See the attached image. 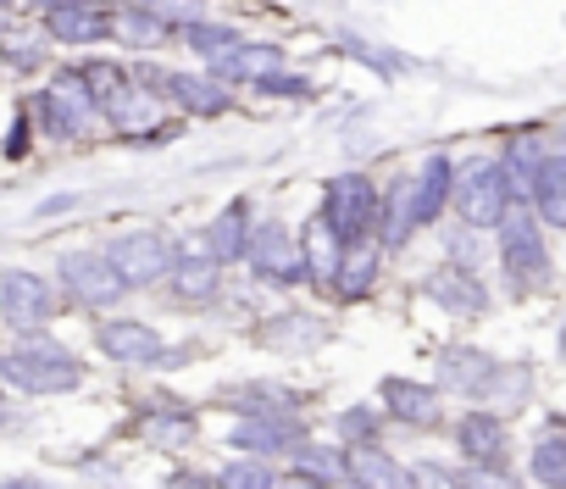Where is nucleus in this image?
Listing matches in <instances>:
<instances>
[{"label":"nucleus","mask_w":566,"mask_h":489,"mask_svg":"<svg viewBox=\"0 0 566 489\" xmlns=\"http://www.w3.org/2000/svg\"><path fill=\"white\" fill-rule=\"evenodd\" d=\"M549 228L538 222L533 200H516L505 211V222L494 228V268L511 301H533L555 284V257H549Z\"/></svg>","instance_id":"1"},{"label":"nucleus","mask_w":566,"mask_h":489,"mask_svg":"<svg viewBox=\"0 0 566 489\" xmlns=\"http://www.w3.org/2000/svg\"><path fill=\"white\" fill-rule=\"evenodd\" d=\"M0 378H7L18 395H29V400H51V395L84 389L90 367H84V356H73L51 334H18L7 345V356H0Z\"/></svg>","instance_id":"2"},{"label":"nucleus","mask_w":566,"mask_h":489,"mask_svg":"<svg viewBox=\"0 0 566 489\" xmlns=\"http://www.w3.org/2000/svg\"><path fill=\"white\" fill-rule=\"evenodd\" d=\"M134 73H139L184 123H217V117H228V112L239 106V90L222 84V79L206 73V67H161L156 56H145V62H134Z\"/></svg>","instance_id":"3"},{"label":"nucleus","mask_w":566,"mask_h":489,"mask_svg":"<svg viewBox=\"0 0 566 489\" xmlns=\"http://www.w3.org/2000/svg\"><path fill=\"white\" fill-rule=\"evenodd\" d=\"M29 112H34L40 134H51V139H62V145L90 139V134L106 123V112H101V101H95L84 67H62V73H51L45 90L29 101Z\"/></svg>","instance_id":"4"},{"label":"nucleus","mask_w":566,"mask_h":489,"mask_svg":"<svg viewBox=\"0 0 566 489\" xmlns=\"http://www.w3.org/2000/svg\"><path fill=\"white\" fill-rule=\"evenodd\" d=\"M511 206H516V195H511V178H505L500 156H472V162H461V173H455V200H450V217H455L461 228L494 233Z\"/></svg>","instance_id":"5"},{"label":"nucleus","mask_w":566,"mask_h":489,"mask_svg":"<svg viewBox=\"0 0 566 489\" xmlns=\"http://www.w3.org/2000/svg\"><path fill=\"white\" fill-rule=\"evenodd\" d=\"M244 273L250 284H266V290H301L306 284L301 228H290L283 217H261L250 233V251H244Z\"/></svg>","instance_id":"6"},{"label":"nucleus","mask_w":566,"mask_h":489,"mask_svg":"<svg viewBox=\"0 0 566 489\" xmlns=\"http://www.w3.org/2000/svg\"><path fill=\"white\" fill-rule=\"evenodd\" d=\"M56 284H62V301H73L84 312H112L134 295L128 279L117 273V262L106 257V245L101 251H62L56 257Z\"/></svg>","instance_id":"7"},{"label":"nucleus","mask_w":566,"mask_h":489,"mask_svg":"<svg viewBox=\"0 0 566 489\" xmlns=\"http://www.w3.org/2000/svg\"><path fill=\"white\" fill-rule=\"evenodd\" d=\"M317 211L356 245V239H373L378 233V211H384V184L361 167L350 173H334L323 178V195H317Z\"/></svg>","instance_id":"8"},{"label":"nucleus","mask_w":566,"mask_h":489,"mask_svg":"<svg viewBox=\"0 0 566 489\" xmlns=\"http://www.w3.org/2000/svg\"><path fill=\"white\" fill-rule=\"evenodd\" d=\"M62 318V284L34 273V268H7L0 273V323L12 334H45Z\"/></svg>","instance_id":"9"},{"label":"nucleus","mask_w":566,"mask_h":489,"mask_svg":"<svg viewBox=\"0 0 566 489\" xmlns=\"http://www.w3.org/2000/svg\"><path fill=\"white\" fill-rule=\"evenodd\" d=\"M106 257L117 262L128 290H156V284H167V273L178 262V239L167 228H123L117 239H106Z\"/></svg>","instance_id":"10"},{"label":"nucleus","mask_w":566,"mask_h":489,"mask_svg":"<svg viewBox=\"0 0 566 489\" xmlns=\"http://www.w3.org/2000/svg\"><path fill=\"white\" fill-rule=\"evenodd\" d=\"M378 406L389 412V423H400V428H411V434H439V428H450V395H444L433 378H406V373H395V378L378 384Z\"/></svg>","instance_id":"11"},{"label":"nucleus","mask_w":566,"mask_h":489,"mask_svg":"<svg viewBox=\"0 0 566 489\" xmlns=\"http://www.w3.org/2000/svg\"><path fill=\"white\" fill-rule=\"evenodd\" d=\"M312 439L306 412H272V417H233L228 423V450L233 456H266V461H290Z\"/></svg>","instance_id":"12"},{"label":"nucleus","mask_w":566,"mask_h":489,"mask_svg":"<svg viewBox=\"0 0 566 489\" xmlns=\"http://www.w3.org/2000/svg\"><path fill=\"white\" fill-rule=\"evenodd\" d=\"M422 295L455 323H483L494 312V290L483 284V273L461 268V262H433L422 273Z\"/></svg>","instance_id":"13"},{"label":"nucleus","mask_w":566,"mask_h":489,"mask_svg":"<svg viewBox=\"0 0 566 489\" xmlns=\"http://www.w3.org/2000/svg\"><path fill=\"white\" fill-rule=\"evenodd\" d=\"M228 290V262L206 251V239H178V262L167 273V295L178 306H217Z\"/></svg>","instance_id":"14"},{"label":"nucleus","mask_w":566,"mask_h":489,"mask_svg":"<svg viewBox=\"0 0 566 489\" xmlns=\"http://www.w3.org/2000/svg\"><path fill=\"white\" fill-rule=\"evenodd\" d=\"M95 351L117 367H167V356H172L161 329H150L145 318H101L95 323Z\"/></svg>","instance_id":"15"},{"label":"nucleus","mask_w":566,"mask_h":489,"mask_svg":"<svg viewBox=\"0 0 566 489\" xmlns=\"http://www.w3.org/2000/svg\"><path fill=\"white\" fill-rule=\"evenodd\" d=\"M328 340H334V323L323 312H306V306H283V312H266L255 323V345L272 356H317Z\"/></svg>","instance_id":"16"},{"label":"nucleus","mask_w":566,"mask_h":489,"mask_svg":"<svg viewBox=\"0 0 566 489\" xmlns=\"http://www.w3.org/2000/svg\"><path fill=\"white\" fill-rule=\"evenodd\" d=\"M244 29L233 23V18H200V23H189L184 34H178V51H189V62L195 67H206V73H217L222 84H233V67H239V51H244ZM239 90V84H233Z\"/></svg>","instance_id":"17"},{"label":"nucleus","mask_w":566,"mask_h":489,"mask_svg":"<svg viewBox=\"0 0 566 489\" xmlns=\"http://www.w3.org/2000/svg\"><path fill=\"white\" fill-rule=\"evenodd\" d=\"M134 439L150 450H189L200 439V412L178 395H150L134 417Z\"/></svg>","instance_id":"18"},{"label":"nucleus","mask_w":566,"mask_h":489,"mask_svg":"<svg viewBox=\"0 0 566 489\" xmlns=\"http://www.w3.org/2000/svg\"><path fill=\"white\" fill-rule=\"evenodd\" d=\"M450 439H455V456L472 467H511V423L483 406H467L450 423Z\"/></svg>","instance_id":"19"},{"label":"nucleus","mask_w":566,"mask_h":489,"mask_svg":"<svg viewBox=\"0 0 566 489\" xmlns=\"http://www.w3.org/2000/svg\"><path fill=\"white\" fill-rule=\"evenodd\" d=\"M345 251H350V239L323 217V211H312L306 222H301V257H306V290H323V295H334V279H339V268H345Z\"/></svg>","instance_id":"20"},{"label":"nucleus","mask_w":566,"mask_h":489,"mask_svg":"<svg viewBox=\"0 0 566 489\" xmlns=\"http://www.w3.org/2000/svg\"><path fill=\"white\" fill-rule=\"evenodd\" d=\"M112 45H123L128 56H161L178 45V29L167 18H156L145 0H123V7H112Z\"/></svg>","instance_id":"21"},{"label":"nucleus","mask_w":566,"mask_h":489,"mask_svg":"<svg viewBox=\"0 0 566 489\" xmlns=\"http://www.w3.org/2000/svg\"><path fill=\"white\" fill-rule=\"evenodd\" d=\"M549 150H555V145H549V123H522V128H511V134L500 139L494 156H500V167H505L516 200H533V178H538V167H544Z\"/></svg>","instance_id":"22"},{"label":"nucleus","mask_w":566,"mask_h":489,"mask_svg":"<svg viewBox=\"0 0 566 489\" xmlns=\"http://www.w3.org/2000/svg\"><path fill=\"white\" fill-rule=\"evenodd\" d=\"M255 200L250 195H233L228 206H217L211 211V222L200 228V239H206V251L217 257V262H228V268H244V251H250V233H255Z\"/></svg>","instance_id":"23"},{"label":"nucleus","mask_w":566,"mask_h":489,"mask_svg":"<svg viewBox=\"0 0 566 489\" xmlns=\"http://www.w3.org/2000/svg\"><path fill=\"white\" fill-rule=\"evenodd\" d=\"M455 173L461 162L450 150H428L411 173V195H417V222L422 228H439L450 217V200H455Z\"/></svg>","instance_id":"24"},{"label":"nucleus","mask_w":566,"mask_h":489,"mask_svg":"<svg viewBox=\"0 0 566 489\" xmlns=\"http://www.w3.org/2000/svg\"><path fill=\"white\" fill-rule=\"evenodd\" d=\"M222 412L233 417H272V412H306V395L290 389V384H277V378H239V384H222L211 395Z\"/></svg>","instance_id":"25"},{"label":"nucleus","mask_w":566,"mask_h":489,"mask_svg":"<svg viewBox=\"0 0 566 489\" xmlns=\"http://www.w3.org/2000/svg\"><path fill=\"white\" fill-rule=\"evenodd\" d=\"M533 362H522V356H500L494 362V373L478 384V395H472V406H483V412H494V417H516V412H527V400H533Z\"/></svg>","instance_id":"26"},{"label":"nucleus","mask_w":566,"mask_h":489,"mask_svg":"<svg viewBox=\"0 0 566 489\" xmlns=\"http://www.w3.org/2000/svg\"><path fill=\"white\" fill-rule=\"evenodd\" d=\"M494 351H483V345H439L433 351V384L444 389V395H461V400H472L478 395V384L494 373Z\"/></svg>","instance_id":"27"},{"label":"nucleus","mask_w":566,"mask_h":489,"mask_svg":"<svg viewBox=\"0 0 566 489\" xmlns=\"http://www.w3.org/2000/svg\"><path fill=\"white\" fill-rule=\"evenodd\" d=\"M384 262H389V245L373 233V239H356L350 251H345V268H339V279H334V301L339 306H356V301H367L378 284H384Z\"/></svg>","instance_id":"28"},{"label":"nucleus","mask_w":566,"mask_h":489,"mask_svg":"<svg viewBox=\"0 0 566 489\" xmlns=\"http://www.w3.org/2000/svg\"><path fill=\"white\" fill-rule=\"evenodd\" d=\"M45 34H51V45H62V51H95V45H112V7L78 0V7L45 18Z\"/></svg>","instance_id":"29"},{"label":"nucleus","mask_w":566,"mask_h":489,"mask_svg":"<svg viewBox=\"0 0 566 489\" xmlns=\"http://www.w3.org/2000/svg\"><path fill=\"white\" fill-rule=\"evenodd\" d=\"M356 489H417V467L400 461L389 445H345Z\"/></svg>","instance_id":"30"},{"label":"nucleus","mask_w":566,"mask_h":489,"mask_svg":"<svg viewBox=\"0 0 566 489\" xmlns=\"http://www.w3.org/2000/svg\"><path fill=\"white\" fill-rule=\"evenodd\" d=\"M422 233L417 222V195H411V173H395L384 184V211H378V239L389 245V257H400L406 245Z\"/></svg>","instance_id":"31"},{"label":"nucleus","mask_w":566,"mask_h":489,"mask_svg":"<svg viewBox=\"0 0 566 489\" xmlns=\"http://www.w3.org/2000/svg\"><path fill=\"white\" fill-rule=\"evenodd\" d=\"M527 478L538 489H566V423L560 417H549L527 439Z\"/></svg>","instance_id":"32"},{"label":"nucleus","mask_w":566,"mask_h":489,"mask_svg":"<svg viewBox=\"0 0 566 489\" xmlns=\"http://www.w3.org/2000/svg\"><path fill=\"white\" fill-rule=\"evenodd\" d=\"M533 211L549 233H566V150H549L533 178Z\"/></svg>","instance_id":"33"},{"label":"nucleus","mask_w":566,"mask_h":489,"mask_svg":"<svg viewBox=\"0 0 566 489\" xmlns=\"http://www.w3.org/2000/svg\"><path fill=\"white\" fill-rule=\"evenodd\" d=\"M84 67V79H90V90H95V101H101V112H112L134 84H139V73H134V62H112V56H84L78 62Z\"/></svg>","instance_id":"34"},{"label":"nucleus","mask_w":566,"mask_h":489,"mask_svg":"<svg viewBox=\"0 0 566 489\" xmlns=\"http://www.w3.org/2000/svg\"><path fill=\"white\" fill-rule=\"evenodd\" d=\"M290 467H301V472H312V478H323V483H334V489H345L350 483V450L334 439V445H323V439H306L295 456H290Z\"/></svg>","instance_id":"35"},{"label":"nucleus","mask_w":566,"mask_h":489,"mask_svg":"<svg viewBox=\"0 0 566 489\" xmlns=\"http://www.w3.org/2000/svg\"><path fill=\"white\" fill-rule=\"evenodd\" d=\"M384 423H389V412H384L378 400H356V406H345V412L334 417L339 445H384Z\"/></svg>","instance_id":"36"},{"label":"nucleus","mask_w":566,"mask_h":489,"mask_svg":"<svg viewBox=\"0 0 566 489\" xmlns=\"http://www.w3.org/2000/svg\"><path fill=\"white\" fill-rule=\"evenodd\" d=\"M250 95L255 101H283V106H306V101H317V79L312 73H295V67H277V73L255 79Z\"/></svg>","instance_id":"37"},{"label":"nucleus","mask_w":566,"mask_h":489,"mask_svg":"<svg viewBox=\"0 0 566 489\" xmlns=\"http://www.w3.org/2000/svg\"><path fill=\"white\" fill-rule=\"evenodd\" d=\"M283 467L266 461V456H233L217 467V489H277Z\"/></svg>","instance_id":"38"},{"label":"nucleus","mask_w":566,"mask_h":489,"mask_svg":"<svg viewBox=\"0 0 566 489\" xmlns=\"http://www.w3.org/2000/svg\"><path fill=\"white\" fill-rule=\"evenodd\" d=\"M277 67H290V51H283L277 40H244V51H239V67H233V84L239 90H250L255 79H266V73H277Z\"/></svg>","instance_id":"39"},{"label":"nucleus","mask_w":566,"mask_h":489,"mask_svg":"<svg viewBox=\"0 0 566 489\" xmlns=\"http://www.w3.org/2000/svg\"><path fill=\"white\" fill-rule=\"evenodd\" d=\"M51 34H45V23L34 29V34H7L0 40V62H7L12 73H40L45 62H51Z\"/></svg>","instance_id":"40"},{"label":"nucleus","mask_w":566,"mask_h":489,"mask_svg":"<svg viewBox=\"0 0 566 489\" xmlns=\"http://www.w3.org/2000/svg\"><path fill=\"white\" fill-rule=\"evenodd\" d=\"M334 40H339V45H334L339 56H356V62H361V67H373L378 79H400V73H406V56L378 51V45H373V40H361V34H334Z\"/></svg>","instance_id":"41"},{"label":"nucleus","mask_w":566,"mask_h":489,"mask_svg":"<svg viewBox=\"0 0 566 489\" xmlns=\"http://www.w3.org/2000/svg\"><path fill=\"white\" fill-rule=\"evenodd\" d=\"M455 489H527L511 467H472V461H461L455 467Z\"/></svg>","instance_id":"42"},{"label":"nucleus","mask_w":566,"mask_h":489,"mask_svg":"<svg viewBox=\"0 0 566 489\" xmlns=\"http://www.w3.org/2000/svg\"><path fill=\"white\" fill-rule=\"evenodd\" d=\"M417 467V489H455V467L444 461H411Z\"/></svg>","instance_id":"43"},{"label":"nucleus","mask_w":566,"mask_h":489,"mask_svg":"<svg viewBox=\"0 0 566 489\" xmlns=\"http://www.w3.org/2000/svg\"><path fill=\"white\" fill-rule=\"evenodd\" d=\"M29 117H34V112H18V117H12V139H7V156H12V162H23L29 145H34V123H29Z\"/></svg>","instance_id":"44"},{"label":"nucleus","mask_w":566,"mask_h":489,"mask_svg":"<svg viewBox=\"0 0 566 489\" xmlns=\"http://www.w3.org/2000/svg\"><path fill=\"white\" fill-rule=\"evenodd\" d=\"M161 489H217V472H195V467H178Z\"/></svg>","instance_id":"45"},{"label":"nucleus","mask_w":566,"mask_h":489,"mask_svg":"<svg viewBox=\"0 0 566 489\" xmlns=\"http://www.w3.org/2000/svg\"><path fill=\"white\" fill-rule=\"evenodd\" d=\"M277 489H334V483H323V478H312V472H301V467H283Z\"/></svg>","instance_id":"46"},{"label":"nucleus","mask_w":566,"mask_h":489,"mask_svg":"<svg viewBox=\"0 0 566 489\" xmlns=\"http://www.w3.org/2000/svg\"><path fill=\"white\" fill-rule=\"evenodd\" d=\"M73 206H78V195H45V200L34 206V217L45 222V217H62V211H73Z\"/></svg>","instance_id":"47"},{"label":"nucleus","mask_w":566,"mask_h":489,"mask_svg":"<svg viewBox=\"0 0 566 489\" xmlns=\"http://www.w3.org/2000/svg\"><path fill=\"white\" fill-rule=\"evenodd\" d=\"M23 7L45 23V18H56V12H67V7H78V0H23Z\"/></svg>","instance_id":"48"},{"label":"nucleus","mask_w":566,"mask_h":489,"mask_svg":"<svg viewBox=\"0 0 566 489\" xmlns=\"http://www.w3.org/2000/svg\"><path fill=\"white\" fill-rule=\"evenodd\" d=\"M549 145H555V150H566V112H555V117H549Z\"/></svg>","instance_id":"49"},{"label":"nucleus","mask_w":566,"mask_h":489,"mask_svg":"<svg viewBox=\"0 0 566 489\" xmlns=\"http://www.w3.org/2000/svg\"><path fill=\"white\" fill-rule=\"evenodd\" d=\"M18 423H23V412H18L7 395H0V428H18Z\"/></svg>","instance_id":"50"},{"label":"nucleus","mask_w":566,"mask_h":489,"mask_svg":"<svg viewBox=\"0 0 566 489\" xmlns=\"http://www.w3.org/2000/svg\"><path fill=\"white\" fill-rule=\"evenodd\" d=\"M0 489H56V483H45V478H7Z\"/></svg>","instance_id":"51"},{"label":"nucleus","mask_w":566,"mask_h":489,"mask_svg":"<svg viewBox=\"0 0 566 489\" xmlns=\"http://www.w3.org/2000/svg\"><path fill=\"white\" fill-rule=\"evenodd\" d=\"M555 351H560V362H566V323H560V334H555Z\"/></svg>","instance_id":"52"},{"label":"nucleus","mask_w":566,"mask_h":489,"mask_svg":"<svg viewBox=\"0 0 566 489\" xmlns=\"http://www.w3.org/2000/svg\"><path fill=\"white\" fill-rule=\"evenodd\" d=\"M12 34V12H0V40H7Z\"/></svg>","instance_id":"53"},{"label":"nucleus","mask_w":566,"mask_h":489,"mask_svg":"<svg viewBox=\"0 0 566 489\" xmlns=\"http://www.w3.org/2000/svg\"><path fill=\"white\" fill-rule=\"evenodd\" d=\"M12 7H23V0H0V12H12Z\"/></svg>","instance_id":"54"},{"label":"nucleus","mask_w":566,"mask_h":489,"mask_svg":"<svg viewBox=\"0 0 566 489\" xmlns=\"http://www.w3.org/2000/svg\"><path fill=\"white\" fill-rule=\"evenodd\" d=\"M95 7H123V0H95Z\"/></svg>","instance_id":"55"},{"label":"nucleus","mask_w":566,"mask_h":489,"mask_svg":"<svg viewBox=\"0 0 566 489\" xmlns=\"http://www.w3.org/2000/svg\"><path fill=\"white\" fill-rule=\"evenodd\" d=\"M345 489H356V483H345Z\"/></svg>","instance_id":"56"},{"label":"nucleus","mask_w":566,"mask_h":489,"mask_svg":"<svg viewBox=\"0 0 566 489\" xmlns=\"http://www.w3.org/2000/svg\"><path fill=\"white\" fill-rule=\"evenodd\" d=\"M0 356H7V351H0Z\"/></svg>","instance_id":"57"}]
</instances>
